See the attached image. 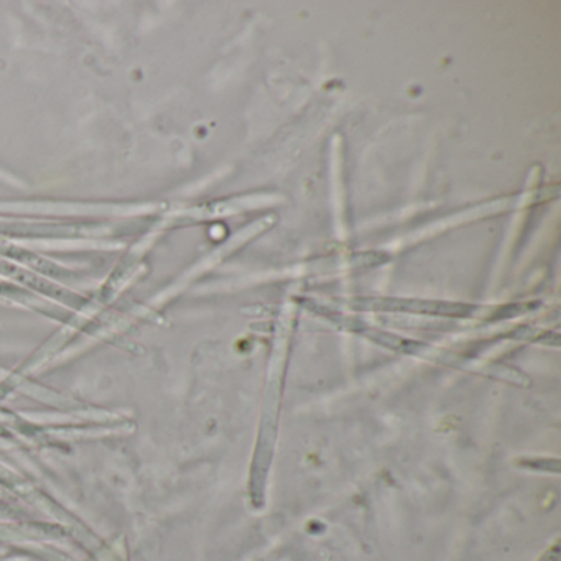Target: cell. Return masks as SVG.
<instances>
[{"label":"cell","mask_w":561,"mask_h":561,"mask_svg":"<svg viewBox=\"0 0 561 561\" xmlns=\"http://www.w3.org/2000/svg\"><path fill=\"white\" fill-rule=\"evenodd\" d=\"M363 308H379V310H405L416 313L466 314L468 308L461 305L428 304V301L374 300L363 301Z\"/></svg>","instance_id":"obj_1"}]
</instances>
